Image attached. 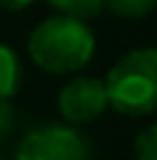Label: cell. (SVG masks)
<instances>
[{
	"label": "cell",
	"mask_w": 157,
	"mask_h": 160,
	"mask_svg": "<svg viewBox=\"0 0 157 160\" xmlns=\"http://www.w3.org/2000/svg\"><path fill=\"white\" fill-rule=\"evenodd\" d=\"M31 3H34V0H0V8H5V11H24V8H29Z\"/></svg>",
	"instance_id": "10"
},
{
	"label": "cell",
	"mask_w": 157,
	"mask_h": 160,
	"mask_svg": "<svg viewBox=\"0 0 157 160\" xmlns=\"http://www.w3.org/2000/svg\"><path fill=\"white\" fill-rule=\"evenodd\" d=\"M16 160H89V147L68 126H45L21 139Z\"/></svg>",
	"instance_id": "3"
},
{
	"label": "cell",
	"mask_w": 157,
	"mask_h": 160,
	"mask_svg": "<svg viewBox=\"0 0 157 160\" xmlns=\"http://www.w3.org/2000/svg\"><path fill=\"white\" fill-rule=\"evenodd\" d=\"M55 11H60L63 16H74V18H92L102 11L105 0H47Z\"/></svg>",
	"instance_id": "6"
},
{
	"label": "cell",
	"mask_w": 157,
	"mask_h": 160,
	"mask_svg": "<svg viewBox=\"0 0 157 160\" xmlns=\"http://www.w3.org/2000/svg\"><path fill=\"white\" fill-rule=\"evenodd\" d=\"M136 160H157V123L144 129L134 142Z\"/></svg>",
	"instance_id": "8"
},
{
	"label": "cell",
	"mask_w": 157,
	"mask_h": 160,
	"mask_svg": "<svg viewBox=\"0 0 157 160\" xmlns=\"http://www.w3.org/2000/svg\"><path fill=\"white\" fill-rule=\"evenodd\" d=\"M29 55L47 74H76L94 55V34L81 18L60 13L34 26L29 34Z\"/></svg>",
	"instance_id": "1"
},
{
	"label": "cell",
	"mask_w": 157,
	"mask_h": 160,
	"mask_svg": "<svg viewBox=\"0 0 157 160\" xmlns=\"http://www.w3.org/2000/svg\"><path fill=\"white\" fill-rule=\"evenodd\" d=\"M107 105L110 100H107L105 82L94 76H76L58 95V108H60L63 118H68L71 123L94 121L107 110Z\"/></svg>",
	"instance_id": "4"
},
{
	"label": "cell",
	"mask_w": 157,
	"mask_h": 160,
	"mask_svg": "<svg viewBox=\"0 0 157 160\" xmlns=\"http://www.w3.org/2000/svg\"><path fill=\"white\" fill-rule=\"evenodd\" d=\"M0 160H3V158H0Z\"/></svg>",
	"instance_id": "11"
},
{
	"label": "cell",
	"mask_w": 157,
	"mask_h": 160,
	"mask_svg": "<svg viewBox=\"0 0 157 160\" xmlns=\"http://www.w3.org/2000/svg\"><path fill=\"white\" fill-rule=\"evenodd\" d=\"M105 5L121 18H144L157 8V0H105Z\"/></svg>",
	"instance_id": "7"
},
{
	"label": "cell",
	"mask_w": 157,
	"mask_h": 160,
	"mask_svg": "<svg viewBox=\"0 0 157 160\" xmlns=\"http://www.w3.org/2000/svg\"><path fill=\"white\" fill-rule=\"evenodd\" d=\"M110 105L123 116L157 110V48L131 50L105 76Z\"/></svg>",
	"instance_id": "2"
},
{
	"label": "cell",
	"mask_w": 157,
	"mask_h": 160,
	"mask_svg": "<svg viewBox=\"0 0 157 160\" xmlns=\"http://www.w3.org/2000/svg\"><path fill=\"white\" fill-rule=\"evenodd\" d=\"M21 82V63L8 45H0V100H11L18 92Z\"/></svg>",
	"instance_id": "5"
},
{
	"label": "cell",
	"mask_w": 157,
	"mask_h": 160,
	"mask_svg": "<svg viewBox=\"0 0 157 160\" xmlns=\"http://www.w3.org/2000/svg\"><path fill=\"white\" fill-rule=\"evenodd\" d=\"M11 126H13V108L8 100H0V142L8 137Z\"/></svg>",
	"instance_id": "9"
}]
</instances>
